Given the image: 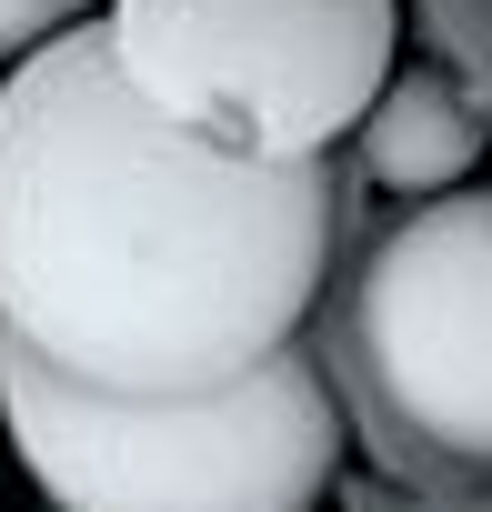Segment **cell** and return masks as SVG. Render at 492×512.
Returning <instances> with one entry per match:
<instances>
[{
    "mask_svg": "<svg viewBox=\"0 0 492 512\" xmlns=\"http://www.w3.org/2000/svg\"><path fill=\"white\" fill-rule=\"evenodd\" d=\"M332 262L322 161L211 151L81 21L0 81V342L121 402H191L292 352Z\"/></svg>",
    "mask_w": 492,
    "mask_h": 512,
    "instance_id": "1",
    "label": "cell"
},
{
    "mask_svg": "<svg viewBox=\"0 0 492 512\" xmlns=\"http://www.w3.org/2000/svg\"><path fill=\"white\" fill-rule=\"evenodd\" d=\"M81 21H91V0H0V61H31L41 41H61Z\"/></svg>",
    "mask_w": 492,
    "mask_h": 512,
    "instance_id": "6",
    "label": "cell"
},
{
    "mask_svg": "<svg viewBox=\"0 0 492 512\" xmlns=\"http://www.w3.org/2000/svg\"><path fill=\"white\" fill-rule=\"evenodd\" d=\"M131 91L211 151L322 161L392 91V0H111Z\"/></svg>",
    "mask_w": 492,
    "mask_h": 512,
    "instance_id": "3",
    "label": "cell"
},
{
    "mask_svg": "<svg viewBox=\"0 0 492 512\" xmlns=\"http://www.w3.org/2000/svg\"><path fill=\"white\" fill-rule=\"evenodd\" d=\"M0 412L61 512H312L342 462V412L302 352L191 402H121L0 342Z\"/></svg>",
    "mask_w": 492,
    "mask_h": 512,
    "instance_id": "2",
    "label": "cell"
},
{
    "mask_svg": "<svg viewBox=\"0 0 492 512\" xmlns=\"http://www.w3.org/2000/svg\"><path fill=\"white\" fill-rule=\"evenodd\" d=\"M362 161H372V181L382 191H452L472 161H482V111L442 81V71H392V91L372 101V121H362Z\"/></svg>",
    "mask_w": 492,
    "mask_h": 512,
    "instance_id": "5",
    "label": "cell"
},
{
    "mask_svg": "<svg viewBox=\"0 0 492 512\" xmlns=\"http://www.w3.org/2000/svg\"><path fill=\"white\" fill-rule=\"evenodd\" d=\"M352 342L422 442L492 462V191H442L372 251Z\"/></svg>",
    "mask_w": 492,
    "mask_h": 512,
    "instance_id": "4",
    "label": "cell"
}]
</instances>
